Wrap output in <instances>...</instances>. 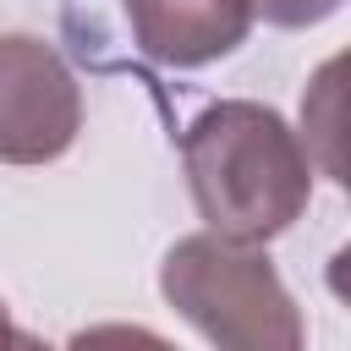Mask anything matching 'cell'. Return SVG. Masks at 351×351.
<instances>
[{"label":"cell","instance_id":"cell-1","mask_svg":"<svg viewBox=\"0 0 351 351\" xmlns=\"http://www.w3.org/2000/svg\"><path fill=\"white\" fill-rule=\"evenodd\" d=\"M181 170L208 230L236 241H274L313 197V159L302 132L258 99H214L181 132Z\"/></svg>","mask_w":351,"mask_h":351},{"label":"cell","instance_id":"cell-2","mask_svg":"<svg viewBox=\"0 0 351 351\" xmlns=\"http://www.w3.org/2000/svg\"><path fill=\"white\" fill-rule=\"evenodd\" d=\"M159 291L219 351H296L307 340V324L263 241H236L219 230L181 236L159 263Z\"/></svg>","mask_w":351,"mask_h":351},{"label":"cell","instance_id":"cell-3","mask_svg":"<svg viewBox=\"0 0 351 351\" xmlns=\"http://www.w3.org/2000/svg\"><path fill=\"white\" fill-rule=\"evenodd\" d=\"M82 132V88L38 33H0V165H49Z\"/></svg>","mask_w":351,"mask_h":351},{"label":"cell","instance_id":"cell-4","mask_svg":"<svg viewBox=\"0 0 351 351\" xmlns=\"http://www.w3.org/2000/svg\"><path fill=\"white\" fill-rule=\"evenodd\" d=\"M137 49L159 66L197 71L230 55L252 27V0H121Z\"/></svg>","mask_w":351,"mask_h":351},{"label":"cell","instance_id":"cell-5","mask_svg":"<svg viewBox=\"0 0 351 351\" xmlns=\"http://www.w3.org/2000/svg\"><path fill=\"white\" fill-rule=\"evenodd\" d=\"M296 132L307 143V159L318 176H329L346 197H351V49L329 55L307 88H302V110H296Z\"/></svg>","mask_w":351,"mask_h":351},{"label":"cell","instance_id":"cell-6","mask_svg":"<svg viewBox=\"0 0 351 351\" xmlns=\"http://www.w3.org/2000/svg\"><path fill=\"white\" fill-rule=\"evenodd\" d=\"M346 0H252V11L269 22V27H318L340 11Z\"/></svg>","mask_w":351,"mask_h":351},{"label":"cell","instance_id":"cell-7","mask_svg":"<svg viewBox=\"0 0 351 351\" xmlns=\"http://www.w3.org/2000/svg\"><path fill=\"white\" fill-rule=\"evenodd\" d=\"M324 285H329V296L351 313V241L329 252V263H324Z\"/></svg>","mask_w":351,"mask_h":351},{"label":"cell","instance_id":"cell-8","mask_svg":"<svg viewBox=\"0 0 351 351\" xmlns=\"http://www.w3.org/2000/svg\"><path fill=\"white\" fill-rule=\"evenodd\" d=\"M11 340H27V335L11 324V313H5V302H0V346H11Z\"/></svg>","mask_w":351,"mask_h":351}]
</instances>
